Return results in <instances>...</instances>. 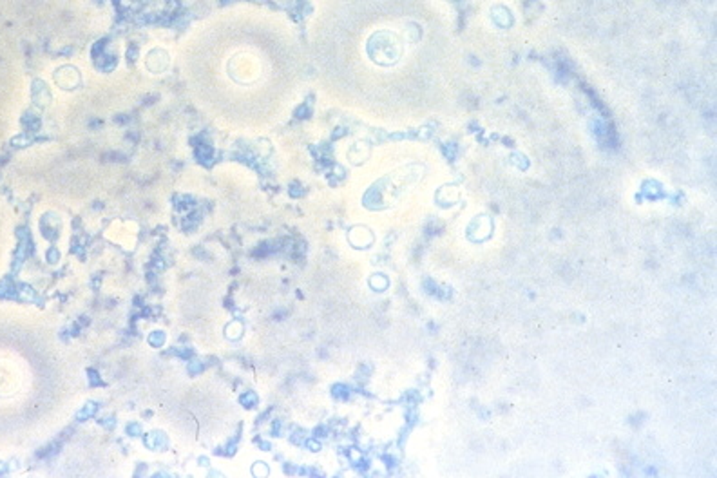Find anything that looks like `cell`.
<instances>
[{
	"label": "cell",
	"instance_id": "obj_1",
	"mask_svg": "<svg viewBox=\"0 0 717 478\" xmlns=\"http://www.w3.org/2000/svg\"><path fill=\"white\" fill-rule=\"evenodd\" d=\"M370 55L373 56V60H379L381 62L382 53H386L384 58L395 60V56L399 55V42L393 35L390 33H377L373 35L372 40H370Z\"/></svg>",
	"mask_w": 717,
	"mask_h": 478
}]
</instances>
